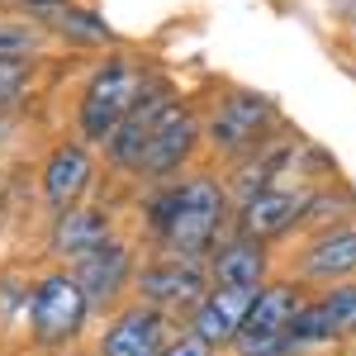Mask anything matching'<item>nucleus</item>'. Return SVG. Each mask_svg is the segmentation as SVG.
<instances>
[{
  "instance_id": "1",
  "label": "nucleus",
  "mask_w": 356,
  "mask_h": 356,
  "mask_svg": "<svg viewBox=\"0 0 356 356\" xmlns=\"http://www.w3.org/2000/svg\"><path fill=\"white\" fill-rule=\"evenodd\" d=\"M233 191L219 176H191L166 181L147 200V228L162 247V257L181 261H209L223 243V228L233 223Z\"/></svg>"
},
{
  "instance_id": "2",
  "label": "nucleus",
  "mask_w": 356,
  "mask_h": 356,
  "mask_svg": "<svg viewBox=\"0 0 356 356\" xmlns=\"http://www.w3.org/2000/svg\"><path fill=\"white\" fill-rule=\"evenodd\" d=\"M147 72L138 67L134 57L110 53L81 86V100H76V138L90 143V147H105L110 134L134 114V105L147 90Z\"/></svg>"
},
{
  "instance_id": "3",
  "label": "nucleus",
  "mask_w": 356,
  "mask_h": 356,
  "mask_svg": "<svg viewBox=\"0 0 356 356\" xmlns=\"http://www.w3.org/2000/svg\"><path fill=\"white\" fill-rule=\"evenodd\" d=\"M90 300L76 285L72 266H53L33 280V295H29V337L38 347H72L90 323Z\"/></svg>"
},
{
  "instance_id": "4",
  "label": "nucleus",
  "mask_w": 356,
  "mask_h": 356,
  "mask_svg": "<svg viewBox=\"0 0 356 356\" xmlns=\"http://www.w3.org/2000/svg\"><path fill=\"white\" fill-rule=\"evenodd\" d=\"M271 129H275V105L261 90H228L214 105V114L204 119V143L223 157H247L266 143Z\"/></svg>"
},
{
  "instance_id": "5",
  "label": "nucleus",
  "mask_w": 356,
  "mask_h": 356,
  "mask_svg": "<svg viewBox=\"0 0 356 356\" xmlns=\"http://www.w3.org/2000/svg\"><path fill=\"white\" fill-rule=\"evenodd\" d=\"M209 266L204 261H181V257H152L134 275V300L157 304L166 314H191L209 290Z\"/></svg>"
},
{
  "instance_id": "6",
  "label": "nucleus",
  "mask_w": 356,
  "mask_h": 356,
  "mask_svg": "<svg viewBox=\"0 0 356 356\" xmlns=\"http://www.w3.org/2000/svg\"><path fill=\"white\" fill-rule=\"evenodd\" d=\"M200 138H204V119L191 114L181 100H176V105L152 124V138H147V152H143L138 176H143V181H152V186L181 181V166H191Z\"/></svg>"
},
{
  "instance_id": "7",
  "label": "nucleus",
  "mask_w": 356,
  "mask_h": 356,
  "mask_svg": "<svg viewBox=\"0 0 356 356\" xmlns=\"http://www.w3.org/2000/svg\"><path fill=\"white\" fill-rule=\"evenodd\" d=\"M171 314L157 309V304H124L114 309V318L105 323L100 342H95V356H162L166 342H171Z\"/></svg>"
},
{
  "instance_id": "8",
  "label": "nucleus",
  "mask_w": 356,
  "mask_h": 356,
  "mask_svg": "<svg viewBox=\"0 0 356 356\" xmlns=\"http://www.w3.org/2000/svg\"><path fill=\"white\" fill-rule=\"evenodd\" d=\"M72 275H76V285L86 290L90 309H114V304L134 290V275H138L134 247L114 233L110 243H100L95 252H86L81 261L72 266Z\"/></svg>"
},
{
  "instance_id": "9",
  "label": "nucleus",
  "mask_w": 356,
  "mask_h": 356,
  "mask_svg": "<svg viewBox=\"0 0 356 356\" xmlns=\"http://www.w3.org/2000/svg\"><path fill=\"white\" fill-rule=\"evenodd\" d=\"M95 181V157H90V143L81 138H67L57 143L53 152L38 166V195H43V209L48 214H62L72 204H81V195L90 191Z\"/></svg>"
},
{
  "instance_id": "10",
  "label": "nucleus",
  "mask_w": 356,
  "mask_h": 356,
  "mask_svg": "<svg viewBox=\"0 0 356 356\" xmlns=\"http://www.w3.org/2000/svg\"><path fill=\"white\" fill-rule=\"evenodd\" d=\"M304 209H309V191H300V186H275V191L247 195L233 209V233L275 243V238H285L290 228L304 223Z\"/></svg>"
},
{
  "instance_id": "11",
  "label": "nucleus",
  "mask_w": 356,
  "mask_h": 356,
  "mask_svg": "<svg viewBox=\"0 0 356 356\" xmlns=\"http://www.w3.org/2000/svg\"><path fill=\"white\" fill-rule=\"evenodd\" d=\"M171 105H176L171 86H166V81H147L143 100L134 105V114H129V119H124V124L110 134V143H105V162H110L114 171H129V176H138L143 152H147V138H152V124H157V119H162Z\"/></svg>"
},
{
  "instance_id": "12",
  "label": "nucleus",
  "mask_w": 356,
  "mask_h": 356,
  "mask_svg": "<svg viewBox=\"0 0 356 356\" xmlns=\"http://www.w3.org/2000/svg\"><path fill=\"white\" fill-rule=\"evenodd\" d=\"M304 304H309V295H304L300 280H266L257 290L252 309H247V323L238 332V352H252V347H261L271 337H285Z\"/></svg>"
},
{
  "instance_id": "13",
  "label": "nucleus",
  "mask_w": 356,
  "mask_h": 356,
  "mask_svg": "<svg viewBox=\"0 0 356 356\" xmlns=\"http://www.w3.org/2000/svg\"><path fill=\"white\" fill-rule=\"evenodd\" d=\"M300 285H342L347 275H356V223H332L318 228L309 243L300 247Z\"/></svg>"
},
{
  "instance_id": "14",
  "label": "nucleus",
  "mask_w": 356,
  "mask_h": 356,
  "mask_svg": "<svg viewBox=\"0 0 356 356\" xmlns=\"http://www.w3.org/2000/svg\"><path fill=\"white\" fill-rule=\"evenodd\" d=\"M257 300V290H228V285H209L204 300L186 314V328L204 337L209 347H238V332L247 323V309Z\"/></svg>"
},
{
  "instance_id": "15",
  "label": "nucleus",
  "mask_w": 356,
  "mask_h": 356,
  "mask_svg": "<svg viewBox=\"0 0 356 356\" xmlns=\"http://www.w3.org/2000/svg\"><path fill=\"white\" fill-rule=\"evenodd\" d=\"M204 266H209V280H214V285H228V290H261V285L271 280V243L247 238V233H228Z\"/></svg>"
},
{
  "instance_id": "16",
  "label": "nucleus",
  "mask_w": 356,
  "mask_h": 356,
  "mask_svg": "<svg viewBox=\"0 0 356 356\" xmlns=\"http://www.w3.org/2000/svg\"><path fill=\"white\" fill-rule=\"evenodd\" d=\"M110 238H114V228L100 204H72V209L53 214V223H48V252L57 261H67V266H76L86 252H95Z\"/></svg>"
},
{
  "instance_id": "17",
  "label": "nucleus",
  "mask_w": 356,
  "mask_h": 356,
  "mask_svg": "<svg viewBox=\"0 0 356 356\" xmlns=\"http://www.w3.org/2000/svg\"><path fill=\"white\" fill-rule=\"evenodd\" d=\"M295 162H300V147H295V143H285V138L261 143V147H257V152H247L243 166L233 171L228 191L238 195V200H247V195H261V191H275V186H280V176H285Z\"/></svg>"
},
{
  "instance_id": "18",
  "label": "nucleus",
  "mask_w": 356,
  "mask_h": 356,
  "mask_svg": "<svg viewBox=\"0 0 356 356\" xmlns=\"http://www.w3.org/2000/svg\"><path fill=\"white\" fill-rule=\"evenodd\" d=\"M38 24L57 29V33L72 38V43H114V29L105 24V15H95V10H86V5H72V0H57L53 10H43Z\"/></svg>"
},
{
  "instance_id": "19",
  "label": "nucleus",
  "mask_w": 356,
  "mask_h": 356,
  "mask_svg": "<svg viewBox=\"0 0 356 356\" xmlns=\"http://www.w3.org/2000/svg\"><path fill=\"white\" fill-rule=\"evenodd\" d=\"M285 337H290L295 352H314V347H337L342 342V328H337V318L323 309V300H309L295 314V323H290Z\"/></svg>"
},
{
  "instance_id": "20",
  "label": "nucleus",
  "mask_w": 356,
  "mask_h": 356,
  "mask_svg": "<svg viewBox=\"0 0 356 356\" xmlns=\"http://www.w3.org/2000/svg\"><path fill=\"white\" fill-rule=\"evenodd\" d=\"M33 90V57H0V114Z\"/></svg>"
},
{
  "instance_id": "21",
  "label": "nucleus",
  "mask_w": 356,
  "mask_h": 356,
  "mask_svg": "<svg viewBox=\"0 0 356 356\" xmlns=\"http://www.w3.org/2000/svg\"><path fill=\"white\" fill-rule=\"evenodd\" d=\"M323 309H328L332 318H337V328L342 337H356V280H342V285H328L323 295Z\"/></svg>"
},
{
  "instance_id": "22",
  "label": "nucleus",
  "mask_w": 356,
  "mask_h": 356,
  "mask_svg": "<svg viewBox=\"0 0 356 356\" xmlns=\"http://www.w3.org/2000/svg\"><path fill=\"white\" fill-rule=\"evenodd\" d=\"M38 43H43V33L33 24H10V19H0V57H33Z\"/></svg>"
},
{
  "instance_id": "23",
  "label": "nucleus",
  "mask_w": 356,
  "mask_h": 356,
  "mask_svg": "<svg viewBox=\"0 0 356 356\" xmlns=\"http://www.w3.org/2000/svg\"><path fill=\"white\" fill-rule=\"evenodd\" d=\"M214 352H219V347H209L204 337H195L191 328H181L176 337H171V342H166V352H162V356H214Z\"/></svg>"
},
{
  "instance_id": "24",
  "label": "nucleus",
  "mask_w": 356,
  "mask_h": 356,
  "mask_svg": "<svg viewBox=\"0 0 356 356\" xmlns=\"http://www.w3.org/2000/svg\"><path fill=\"white\" fill-rule=\"evenodd\" d=\"M233 356H252V352H233Z\"/></svg>"
},
{
  "instance_id": "25",
  "label": "nucleus",
  "mask_w": 356,
  "mask_h": 356,
  "mask_svg": "<svg viewBox=\"0 0 356 356\" xmlns=\"http://www.w3.org/2000/svg\"><path fill=\"white\" fill-rule=\"evenodd\" d=\"M295 356H304V352H295Z\"/></svg>"
},
{
  "instance_id": "26",
  "label": "nucleus",
  "mask_w": 356,
  "mask_h": 356,
  "mask_svg": "<svg viewBox=\"0 0 356 356\" xmlns=\"http://www.w3.org/2000/svg\"><path fill=\"white\" fill-rule=\"evenodd\" d=\"M352 356H356V347H352Z\"/></svg>"
}]
</instances>
